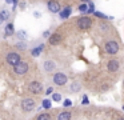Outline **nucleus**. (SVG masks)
<instances>
[{"label":"nucleus","instance_id":"9b49d317","mask_svg":"<svg viewBox=\"0 0 124 120\" xmlns=\"http://www.w3.org/2000/svg\"><path fill=\"white\" fill-rule=\"evenodd\" d=\"M4 31H6V32H4V37L14 36V35H15V25H14V23H7Z\"/></svg>","mask_w":124,"mask_h":120},{"label":"nucleus","instance_id":"412c9836","mask_svg":"<svg viewBox=\"0 0 124 120\" xmlns=\"http://www.w3.org/2000/svg\"><path fill=\"white\" fill-rule=\"evenodd\" d=\"M16 36L20 39V41H25V37H27V33H25V31H23V29H22V31H19V32L16 33Z\"/></svg>","mask_w":124,"mask_h":120},{"label":"nucleus","instance_id":"4468645a","mask_svg":"<svg viewBox=\"0 0 124 120\" xmlns=\"http://www.w3.org/2000/svg\"><path fill=\"white\" fill-rule=\"evenodd\" d=\"M43 49H44V44H39L38 47L31 49V56H32V57H38V56H40V53Z\"/></svg>","mask_w":124,"mask_h":120},{"label":"nucleus","instance_id":"473e14b6","mask_svg":"<svg viewBox=\"0 0 124 120\" xmlns=\"http://www.w3.org/2000/svg\"><path fill=\"white\" fill-rule=\"evenodd\" d=\"M119 120H124V119H119Z\"/></svg>","mask_w":124,"mask_h":120},{"label":"nucleus","instance_id":"a878e982","mask_svg":"<svg viewBox=\"0 0 124 120\" xmlns=\"http://www.w3.org/2000/svg\"><path fill=\"white\" fill-rule=\"evenodd\" d=\"M49 36H51V31H49V29H47V31L43 32V37H49Z\"/></svg>","mask_w":124,"mask_h":120},{"label":"nucleus","instance_id":"2f4dec72","mask_svg":"<svg viewBox=\"0 0 124 120\" xmlns=\"http://www.w3.org/2000/svg\"><path fill=\"white\" fill-rule=\"evenodd\" d=\"M4 23V20H3V17H1V16H0V25H1V24Z\"/></svg>","mask_w":124,"mask_h":120},{"label":"nucleus","instance_id":"393cba45","mask_svg":"<svg viewBox=\"0 0 124 120\" xmlns=\"http://www.w3.org/2000/svg\"><path fill=\"white\" fill-rule=\"evenodd\" d=\"M71 105H72V101H71L70 99H65V100L63 101V107H65V108H70Z\"/></svg>","mask_w":124,"mask_h":120},{"label":"nucleus","instance_id":"0eeeda50","mask_svg":"<svg viewBox=\"0 0 124 120\" xmlns=\"http://www.w3.org/2000/svg\"><path fill=\"white\" fill-rule=\"evenodd\" d=\"M105 52L109 53V55H116L119 52V44L115 40H109V41L105 43Z\"/></svg>","mask_w":124,"mask_h":120},{"label":"nucleus","instance_id":"ddd939ff","mask_svg":"<svg viewBox=\"0 0 124 120\" xmlns=\"http://www.w3.org/2000/svg\"><path fill=\"white\" fill-rule=\"evenodd\" d=\"M72 119V113L70 111H62L57 113V120H71Z\"/></svg>","mask_w":124,"mask_h":120},{"label":"nucleus","instance_id":"bb28decb","mask_svg":"<svg viewBox=\"0 0 124 120\" xmlns=\"http://www.w3.org/2000/svg\"><path fill=\"white\" fill-rule=\"evenodd\" d=\"M95 16H97V17H101V19H107V16L103 15V13H100V12H95Z\"/></svg>","mask_w":124,"mask_h":120},{"label":"nucleus","instance_id":"6ab92c4d","mask_svg":"<svg viewBox=\"0 0 124 120\" xmlns=\"http://www.w3.org/2000/svg\"><path fill=\"white\" fill-rule=\"evenodd\" d=\"M71 91H72V92H79V91L81 89V85H80V83H78V81H75V83H72V84H71Z\"/></svg>","mask_w":124,"mask_h":120},{"label":"nucleus","instance_id":"7c9ffc66","mask_svg":"<svg viewBox=\"0 0 124 120\" xmlns=\"http://www.w3.org/2000/svg\"><path fill=\"white\" fill-rule=\"evenodd\" d=\"M33 16H35V17H40V13H39V12H33Z\"/></svg>","mask_w":124,"mask_h":120},{"label":"nucleus","instance_id":"cd10ccee","mask_svg":"<svg viewBox=\"0 0 124 120\" xmlns=\"http://www.w3.org/2000/svg\"><path fill=\"white\" fill-rule=\"evenodd\" d=\"M51 93H54V88H52V87L47 88V91H46V95H51Z\"/></svg>","mask_w":124,"mask_h":120},{"label":"nucleus","instance_id":"f03ea898","mask_svg":"<svg viewBox=\"0 0 124 120\" xmlns=\"http://www.w3.org/2000/svg\"><path fill=\"white\" fill-rule=\"evenodd\" d=\"M25 88H27V91L31 93V95L39 96V95L43 93V83H41V80H39V79H32V80H30V81H27Z\"/></svg>","mask_w":124,"mask_h":120},{"label":"nucleus","instance_id":"39448f33","mask_svg":"<svg viewBox=\"0 0 124 120\" xmlns=\"http://www.w3.org/2000/svg\"><path fill=\"white\" fill-rule=\"evenodd\" d=\"M52 83L57 87H63L68 83V76L64 72H55L54 76H52Z\"/></svg>","mask_w":124,"mask_h":120},{"label":"nucleus","instance_id":"dca6fc26","mask_svg":"<svg viewBox=\"0 0 124 120\" xmlns=\"http://www.w3.org/2000/svg\"><path fill=\"white\" fill-rule=\"evenodd\" d=\"M71 12H72V8H71V7H64L63 9H60L59 15H60V17H62V19H67V17H70Z\"/></svg>","mask_w":124,"mask_h":120},{"label":"nucleus","instance_id":"1a4fd4ad","mask_svg":"<svg viewBox=\"0 0 124 120\" xmlns=\"http://www.w3.org/2000/svg\"><path fill=\"white\" fill-rule=\"evenodd\" d=\"M47 8L51 13H59L60 9H62V5H60L59 1H55V0H49L47 3Z\"/></svg>","mask_w":124,"mask_h":120},{"label":"nucleus","instance_id":"2eb2a0df","mask_svg":"<svg viewBox=\"0 0 124 120\" xmlns=\"http://www.w3.org/2000/svg\"><path fill=\"white\" fill-rule=\"evenodd\" d=\"M35 120H52V113L51 112H41L35 117Z\"/></svg>","mask_w":124,"mask_h":120},{"label":"nucleus","instance_id":"20e7f679","mask_svg":"<svg viewBox=\"0 0 124 120\" xmlns=\"http://www.w3.org/2000/svg\"><path fill=\"white\" fill-rule=\"evenodd\" d=\"M36 105H38V100L31 97V96H27V97L22 99V101H20V108H22V111L25 112V113L32 112L33 109L36 108Z\"/></svg>","mask_w":124,"mask_h":120},{"label":"nucleus","instance_id":"72a5a7b5","mask_svg":"<svg viewBox=\"0 0 124 120\" xmlns=\"http://www.w3.org/2000/svg\"><path fill=\"white\" fill-rule=\"evenodd\" d=\"M123 109H124V107H123Z\"/></svg>","mask_w":124,"mask_h":120},{"label":"nucleus","instance_id":"5701e85b","mask_svg":"<svg viewBox=\"0 0 124 120\" xmlns=\"http://www.w3.org/2000/svg\"><path fill=\"white\" fill-rule=\"evenodd\" d=\"M87 5H88V9H87V13H95V7H93V3H92V1H89Z\"/></svg>","mask_w":124,"mask_h":120},{"label":"nucleus","instance_id":"c85d7f7f","mask_svg":"<svg viewBox=\"0 0 124 120\" xmlns=\"http://www.w3.org/2000/svg\"><path fill=\"white\" fill-rule=\"evenodd\" d=\"M19 5H20V9H22V11L27 7V4H25V3H23V1H19Z\"/></svg>","mask_w":124,"mask_h":120},{"label":"nucleus","instance_id":"9d476101","mask_svg":"<svg viewBox=\"0 0 124 120\" xmlns=\"http://www.w3.org/2000/svg\"><path fill=\"white\" fill-rule=\"evenodd\" d=\"M60 41H62V35L57 33V32L51 33V36L48 37V44L49 45H57V44H60Z\"/></svg>","mask_w":124,"mask_h":120},{"label":"nucleus","instance_id":"f257e3e1","mask_svg":"<svg viewBox=\"0 0 124 120\" xmlns=\"http://www.w3.org/2000/svg\"><path fill=\"white\" fill-rule=\"evenodd\" d=\"M30 71H31V61L28 59H22L16 65L12 67L11 73H14L15 77H20L22 79V77L28 76Z\"/></svg>","mask_w":124,"mask_h":120},{"label":"nucleus","instance_id":"f8f14e48","mask_svg":"<svg viewBox=\"0 0 124 120\" xmlns=\"http://www.w3.org/2000/svg\"><path fill=\"white\" fill-rule=\"evenodd\" d=\"M119 65H120V64H119L117 60H109L107 64V68L109 72H116L119 69Z\"/></svg>","mask_w":124,"mask_h":120},{"label":"nucleus","instance_id":"aec40b11","mask_svg":"<svg viewBox=\"0 0 124 120\" xmlns=\"http://www.w3.org/2000/svg\"><path fill=\"white\" fill-rule=\"evenodd\" d=\"M41 107H43L44 109H49L52 107V101L49 100V99H44L43 103H41Z\"/></svg>","mask_w":124,"mask_h":120},{"label":"nucleus","instance_id":"6e6552de","mask_svg":"<svg viewBox=\"0 0 124 120\" xmlns=\"http://www.w3.org/2000/svg\"><path fill=\"white\" fill-rule=\"evenodd\" d=\"M41 67H43V71L46 73H51V72H54L56 69V63L54 60H44Z\"/></svg>","mask_w":124,"mask_h":120},{"label":"nucleus","instance_id":"b1692460","mask_svg":"<svg viewBox=\"0 0 124 120\" xmlns=\"http://www.w3.org/2000/svg\"><path fill=\"white\" fill-rule=\"evenodd\" d=\"M87 9H88V5H87L85 3H83V4L79 5V11H80L81 13H85V12H87Z\"/></svg>","mask_w":124,"mask_h":120},{"label":"nucleus","instance_id":"f3484780","mask_svg":"<svg viewBox=\"0 0 124 120\" xmlns=\"http://www.w3.org/2000/svg\"><path fill=\"white\" fill-rule=\"evenodd\" d=\"M15 49L17 51V52H23V51L27 49V43L25 41H19L15 44Z\"/></svg>","mask_w":124,"mask_h":120},{"label":"nucleus","instance_id":"7ed1b4c3","mask_svg":"<svg viewBox=\"0 0 124 120\" xmlns=\"http://www.w3.org/2000/svg\"><path fill=\"white\" fill-rule=\"evenodd\" d=\"M22 60V53L17 52L16 49H8L6 52V64L7 65H9L12 68V67H15L19 61Z\"/></svg>","mask_w":124,"mask_h":120},{"label":"nucleus","instance_id":"4be33fe9","mask_svg":"<svg viewBox=\"0 0 124 120\" xmlns=\"http://www.w3.org/2000/svg\"><path fill=\"white\" fill-rule=\"evenodd\" d=\"M52 100H54V101H60V100H62V93L54 92V93H52Z\"/></svg>","mask_w":124,"mask_h":120},{"label":"nucleus","instance_id":"423d86ee","mask_svg":"<svg viewBox=\"0 0 124 120\" xmlns=\"http://www.w3.org/2000/svg\"><path fill=\"white\" fill-rule=\"evenodd\" d=\"M76 24H78V28L79 29H83V31H85V29H89L92 25V19L89 17V16H81V17L76 19Z\"/></svg>","mask_w":124,"mask_h":120},{"label":"nucleus","instance_id":"a211bd4d","mask_svg":"<svg viewBox=\"0 0 124 120\" xmlns=\"http://www.w3.org/2000/svg\"><path fill=\"white\" fill-rule=\"evenodd\" d=\"M0 16L3 17V20H4V21L9 20V17H11V15H9L8 9H6V8H3V9H0Z\"/></svg>","mask_w":124,"mask_h":120},{"label":"nucleus","instance_id":"c756f323","mask_svg":"<svg viewBox=\"0 0 124 120\" xmlns=\"http://www.w3.org/2000/svg\"><path fill=\"white\" fill-rule=\"evenodd\" d=\"M81 103H83V104H88V97H87V96H84L83 100H81Z\"/></svg>","mask_w":124,"mask_h":120}]
</instances>
